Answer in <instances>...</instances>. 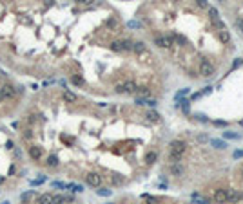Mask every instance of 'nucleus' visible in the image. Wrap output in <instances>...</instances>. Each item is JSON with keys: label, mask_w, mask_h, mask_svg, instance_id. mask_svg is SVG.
<instances>
[{"label": "nucleus", "mask_w": 243, "mask_h": 204, "mask_svg": "<svg viewBox=\"0 0 243 204\" xmlns=\"http://www.w3.org/2000/svg\"><path fill=\"white\" fill-rule=\"evenodd\" d=\"M136 88H138V85H136L134 81L118 83V85L114 87V90H116L118 94H136Z\"/></svg>", "instance_id": "obj_1"}, {"label": "nucleus", "mask_w": 243, "mask_h": 204, "mask_svg": "<svg viewBox=\"0 0 243 204\" xmlns=\"http://www.w3.org/2000/svg\"><path fill=\"white\" fill-rule=\"evenodd\" d=\"M214 65L209 61V60H202V63H200V74L202 76H205V78H209V76H212L214 74Z\"/></svg>", "instance_id": "obj_2"}, {"label": "nucleus", "mask_w": 243, "mask_h": 204, "mask_svg": "<svg viewBox=\"0 0 243 204\" xmlns=\"http://www.w3.org/2000/svg\"><path fill=\"white\" fill-rule=\"evenodd\" d=\"M85 183L89 184V186H93V188H100V184H102V175L91 172V173L85 175Z\"/></svg>", "instance_id": "obj_3"}, {"label": "nucleus", "mask_w": 243, "mask_h": 204, "mask_svg": "<svg viewBox=\"0 0 243 204\" xmlns=\"http://www.w3.org/2000/svg\"><path fill=\"white\" fill-rule=\"evenodd\" d=\"M185 150H187V143L182 141V139H174V141L171 143V152H172V154H180V155H182Z\"/></svg>", "instance_id": "obj_4"}, {"label": "nucleus", "mask_w": 243, "mask_h": 204, "mask_svg": "<svg viewBox=\"0 0 243 204\" xmlns=\"http://www.w3.org/2000/svg\"><path fill=\"white\" fill-rule=\"evenodd\" d=\"M154 43L162 49H169V47H172V38L171 36H156L154 38Z\"/></svg>", "instance_id": "obj_5"}, {"label": "nucleus", "mask_w": 243, "mask_h": 204, "mask_svg": "<svg viewBox=\"0 0 243 204\" xmlns=\"http://www.w3.org/2000/svg\"><path fill=\"white\" fill-rule=\"evenodd\" d=\"M214 200L218 204H227L229 202V190H216L214 192Z\"/></svg>", "instance_id": "obj_6"}, {"label": "nucleus", "mask_w": 243, "mask_h": 204, "mask_svg": "<svg viewBox=\"0 0 243 204\" xmlns=\"http://www.w3.org/2000/svg\"><path fill=\"white\" fill-rule=\"evenodd\" d=\"M27 152H29V157H31V159H35V161L42 159V155H44L40 146H29V148H27Z\"/></svg>", "instance_id": "obj_7"}, {"label": "nucleus", "mask_w": 243, "mask_h": 204, "mask_svg": "<svg viewBox=\"0 0 243 204\" xmlns=\"http://www.w3.org/2000/svg\"><path fill=\"white\" fill-rule=\"evenodd\" d=\"M0 90H2V94H4V98H15V87L13 85H9V83H6V85H2L0 87Z\"/></svg>", "instance_id": "obj_8"}, {"label": "nucleus", "mask_w": 243, "mask_h": 204, "mask_svg": "<svg viewBox=\"0 0 243 204\" xmlns=\"http://www.w3.org/2000/svg\"><path fill=\"white\" fill-rule=\"evenodd\" d=\"M145 49H147V45H145L143 42H132V51H134L136 54L145 53Z\"/></svg>", "instance_id": "obj_9"}, {"label": "nucleus", "mask_w": 243, "mask_h": 204, "mask_svg": "<svg viewBox=\"0 0 243 204\" xmlns=\"http://www.w3.org/2000/svg\"><path fill=\"white\" fill-rule=\"evenodd\" d=\"M36 204H53V195L51 193H44L36 199Z\"/></svg>", "instance_id": "obj_10"}, {"label": "nucleus", "mask_w": 243, "mask_h": 204, "mask_svg": "<svg viewBox=\"0 0 243 204\" xmlns=\"http://www.w3.org/2000/svg\"><path fill=\"white\" fill-rule=\"evenodd\" d=\"M191 199H192V200H194L196 204H211V200H209V199H205V197H202L200 193H196V192H194V193L191 195Z\"/></svg>", "instance_id": "obj_11"}, {"label": "nucleus", "mask_w": 243, "mask_h": 204, "mask_svg": "<svg viewBox=\"0 0 243 204\" xmlns=\"http://www.w3.org/2000/svg\"><path fill=\"white\" fill-rule=\"evenodd\" d=\"M46 166H49V168H56V166H58V157H56L55 154H51V155L47 157V161H46Z\"/></svg>", "instance_id": "obj_12"}, {"label": "nucleus", "mask_w": 243, "mask_h": 204, "mask_svg": "<svg viewBox=\"0 0 243 204\" xmlns=\"http://www.w3.org/2000/svg\"><path fill=\"white\" fill-rule=\"evenodd\" d=\"M64 99L67 101V103H75L78 98H76V94H75V92H71V90H64Z\"/></svg>", "instance_id": "obj_13"}, {"label": "nucleus", "mask_w": 243, "mask_h": 204, "mask_svg": "<svg viewBox=\"0 0 243 204\" xmlns=\"http://www.w3.org/2000/svg\"><path fill=\"white\" fill-rule=\"evenodd\" d=\"M171 173H172V175H176V177H180V175L183 173V166H182L180 163H174V165H172V168H171Z\"/></svg>", "instance_id": "obj_14"}, {"label": "nucleus", "mask_w": 243, "mask_h": 204, "mask_svg": "<svg viewBox=\"0 0 243 204\" xmlns=\"http://www.w3.org/2000/svg\"><path fill=\"white\" fill-rule=\"evenodd\" d=\"M145 118L149 119V121H152V123H156V121H160V114L156 110H149L147 114H145Z\"/></svg>", "instance_id": "obj_15"}, {"label": "nucleus", "mask_w": 243, "mask_h": 204, "mask_svg": "<svg viewBox=\"0 0 243 204\" xmlns=\"http://www.w3.org/2000/svg\"><path fill=\"white\" fill-rule=\"evenodd\" d=\"M209 143H211L214 148H219V150H222V148H227V143H225L223 139H209Z\"/></svg>", "instance_id": "obj_16"}, {"label": "nucleus", "mask_w": 243, "mask_h": 204, "mask_svg": "<svg viewBox=\"0 0 243 204\" xmlns=\"http://www.w3.org/2000/svg\"><path fill=\"white\" fill-rule=\"evenodd\" d=\"M156 159H158V154H156V152H149V154L145 155V163H147V165H154V163H156Z\"/></svg>", "instance_id": "obj_17"}, {"label": "nucleus", "mask_w": 243, "mask_h": 204, "mask_svg": "<svg viewBox=\"0 0 243 204\" xmlns=\"http://www.w3.org/2000/svg\"><path fill=\"white\" fill-rule=\"evenodd\" d=\"M176 107H182V110L185 112V114H189V108H191V107H189V99H183V98H182V99H178Z\"/></svg>", "instance_id": "obj_18"}, {"label": "nucleus", "mask_w": 243, "mask_h": 204, "mask_svg": "<svg viewBox=\"0 0 243 204\" xmlns=\"http://www.w3.org/2000/svg\"><path fill=\"white\" fill-rule=\"evenodd\" d=\"M218 36H219V40H222L223 43H229V42H230V34H229V31H227V29H222Z\"/></svg>", "instance_id": "obj_19"}, {"label": "nucleus", "mask_w": 243, "mask_h": 204, "mask_svg": "<svg viewBox=\"0 0 243 204\" xmlns=\"http://www.w3.org/2000/svg\"><path fill=\"white\" fill-rule=\"evenodd\" d=\"M120 43H122V53L132 51V42L131 40H120Z\"/></svg>", "instance_id": "obj_20"}, {"label": "nucleus", "mask_w": 243, "mask_h": 204, "mask_svg": "<svg viewBox=\"0 0 243 204\" xmlns=\"http://www.w3.org/2000/svg\"><path fill=\"white\" fill-rule=\"evenodd\" d=\"M111 183H113L114 186H120V184H123V177L118 175V173H114V175H111Z\"/></svg>", "instance_id": "obj_21"}, {"label": "nucleus", "mask_w": 243, "mask_h": 204, "mask_svg": "<svg viewBox=\"0 0 243 204\" xmlns=\"http://www.w3.org/2000/svg\"><path fill=\"white\" fill-rule=\"evenodd\" d=\"M207 9H209V18L211 20H218L219 18V13H218L216 7H207Z\"/></svg>", "instance_id": "obj_22"}, {"label": "nucleus", "mask_w": 243, "mask_h": 204, "mask_svg": "<svg viewBox=\"0 0 243 204\" xmlns=\"http://www.w3.org/2000/svg\"><path fill=\"white\" fill-rule=\"evenodd\" d=\"M241 200V195L238 192H229V202H238Z\"/></svg>", "instance_id": "obj_23"}, {"label": "nucleus", "mask_w": 243, "mask_h": 204, "mask_svg": "<svg viewBox=\"0 0 243 204\" xmlns=\"http://www.w3.org/2000/svg\"><path fill=\"white\" fill-rule=\"evenodd\" d=\"M136 92L140 94V98H145V96H149V94H151V90H149L147 87H138V88H136Z\"/></svg>", "instance_id": "obj_24"}, {"label": "nucleus", "mask_w": 243, "mask_h": 204, "mask_svg": "<svg viewBox=\"0 0 243 204\" xmlns=\"http://www.w3.org/2000/svg\"><path fill=\"white\" fill-rule=\"evenodd\" d=\"M105 26H107L109 29H116V27H118V18H109Z\"/></svg>", "instance_id": "obj_25"}, {"label": "nucleus", "mask_w": 243, "mask_h": 204, "mask_svg": "<svg viewBox=\"0 0 243 204\" xmlns=\"http://www.w3.org/2000/svg\"><path fill=\"white\" fill-rule=\"evenodd\" d=\"M169 161H171L172 165H174V163H180V161H182V155H180V154H172V152H171V154H169Z\"/></svg>", "instance_id": "obj_26"}, {"label": "nucleus", "mask_w": 243, "mask_h": 204, "mask_svg": "<svg viewBox=\"0 0 243 204\" xmlns=\"http://www.w3.org/2000/svg\"><path fill=\"white\" fill-rule=\"evenodd\" d=\"M111 51H114V53H122V43H120V40L111 42Z\"/></svg>", "instance_id": "obj_27"}, {"label": "nucleus", "mask_w": 243, "mask_h": 204, "mask_svg": "<svg viewBox=\"0 0 243 204\" xmlns=\"http://www.w3.org/2000/svg\"><path fill=\"white\" fill-rule=\"evenodd\" d=\"M171 38H172V40H174L176 43H180V45H185V43H187V40H185V36H180V34H172Z\"/></svg>", "instance_id": "obj_28"}, {"label": "nucleus", "mask_w": 243, "mask_h": 204, "mask_svg": "<svg viewBox=\"0 0 243 204\" xmlns=\"http://www.w3.org/2000/svg\"><path fill=\"white\" fill-rule=\"evenodd\" d=\"M187 94H189V88H182V90H178V92H176V96H174V98H176V101H178V99L185 98Z\"/></svg>", "instance_id": "obj_29"}, {"label": "nucleus", "mask_w": 243, "mask_h": 204, "mask_svg": "<svg viewBox=\"0 0 243 204\" xmlns=\"http://www.w3.org/2000/svg\"><path fill=\"white\" fill-rule=\"evenodd\" d=\"M223 137L225 139H239V134H236V132H223Z\"/></svg>", "instance_id": "obj_30"}, {"label": "nucleus", "mask_w": 243, "mask_h": 204, "mask_svg": "<svg viewBox=\"0 0 243 204\" xmlns=\"http://www.w3.org/2000/svg\"><path fill=\"white\" fill-rule=\"evenodd\" d=\"M96 193H98L100 197H109L113 192H111V190H107V188H100V190H96Z\"/></svg>", "instance_id": "obj_31"}, {"label": "nucleus", "mask_w": 243, "mask_h": 204, "mask_svg": "<svg viewBox=\"0 0 243 204\" xmlns=\"http://www.w3.org/2000/svg\"><path fill=\"white\" fill-rule=\"evenodd\" d=\"M212 26H214V27H216L218 31H222V29H225V26H223V22L219 20V18H218V20H212Z\"/></svg>", "instance_id": "obj_32"}, {"label": "nucleus", "mask_w": 243, "mask_h": 204, "mask_svg": "<svg viewBox=\"0 0 243 204\" xmlns=\"http://www.w3.org/2000/svg\"><path fill=\"white\" fill-rule=\"evenodd\" d=\"M71 83H75V85H83V78L82 76H71Z\"/></svg>", "instance_id": "obj_33"}, {"label": "nucleus", "mask_w": 243, "mask_h": 204, "mask_svg": "<svg viewBox=\"0 0 243 204\" xmlns=\"http://www.w3.org/2000/svg\"><path fill=\"white\" fill-rule=\"evenodd\" d=\"M62 202H65L64 195H53V204H62Z\"/></svg>", "instance_id": "obj_34"}, {"label": "nucleus", "mask_w": 243, "mask_h": 204, "mask_svg": "<svg viewBox=\"0 0 243 204\" xmlns=\"http://www.w3.org/2000/svg\"><path fill=\"white\" fill-rule=\"evenodd\" d=\"M127 26H129L131 29H140V27H142V24H140V22H138V20H131V22H129V24H127Z\"/></svg>", "instance_id": "obj_35"}, {"label": "nucleus", "mask_w": 243, "mask_h": 204, "mask_svg": "<svg viewBox=\"0 0 243 204\" xmlns=\"http://www.w3.org/2000/svg\"><path fill=\"white\" fill-rule=\"evenodd\" d=\"M31 197H33V192L29 190V192H26L24 195H22V202H24V204H26V202H29V200H31Z\"/></svg>", "instance_id": "obj_36"}, {"label": "nucleus", "mask_w": 243, "mask_h": 204, "mask_svg": "<svg viewBox=\"0 0 243 204\" xmlns=\"http://www.w3.org/2000/svg\"><path fill=\"white\" fill-rule=\"evenodd\" d=\"M196 141H200V143H205V141H209V135H205V134H200V135H196Z\"/></svg>", "instance_id": "obj_37"}, {"label": "nucleus", "mask_w": 243, "mask_h": 204, "mask_svg": "<svg viewBox=\"0 0 243 204\" xmlns=\"http://www.w3.org/2000/svg\"><path fill=\"white\" fill-rule=\"evenodd\" d=\"M194 118L198 119V121H202V123H207L209 119H207V116L205 114H194Z\"/></svg>", "instance_id": "obj_38"}, {"label": "nucleus", "mask_w": 243, "mask_h": 204, "mask_svg": "<svg viewBox=\"0 0 243 204\" xmlns=\"http://www.w3.org/2000/svg\"><path fill=\"white\" fill-rule=\"evenodd\" d=\"M196 4L200 6V7H203V9H205V7H209V2H207V0H196Z\"/></svg>", "instance_id": "obj_39"}, {"label": "nucleus", "mask_w": 243, "mask_h": 204, "mask_svg": "<svg viewBox=\"0 0 243 204\" xmlns=\"http://www.w3.org/2000/svg\"><path fill=\"white\" fill-rule=\"evenodd\" d=\"M67 188H71V190H73V192H82V190H83V188H82V186H80V184H69V186H67Z\"/></svg>", "instance_id": "obj_40"}, {"label": "nucleus", "mask_w": 243, "mask_h": 204, "mask_svg": "<svg viewBox=\"0 0 243 204\" xmlns=\"http://www.w3.org/2000/svg\"><path fill=\"white\" fill-rule=\"evenodd\" d=\"M236 27L243 33V18H238V20H236Z\"/></svg>", "instance_id": "obj_41"}, {"label": "nucleus", "mask_w": 243, "mask_h": 204, "mask_svg": "<svg viewBox=\"0 0 243 204\" xmlns=\"http://www.w3.org/2000/svg\"><path fill=\"white\" fill-rule=\"evenodd\" d=\"M212 125H214V126H227V121H219V119H216V121H212Z\"/></svg>", "instance_id": "obj_42"}, {"label": "nucleus", "mask_w": 243, "mask_h": 204, "mask_svg": "<svg viewBox=\"0 0 243 204\" xmlns=\"http://www.w3.org/2000/svg\"><path fill=\"white\" fill-rule=\"evenodd\" d=\"M232 155H234V159H241V157H243V150H236Z\"/></svg>", "instance_id": "obj_43"}, {"label": "nucleus", "mask_w": 243, "mask_h": 204, "mask_svg": "<svg viewBox=\"0 0 243 204\" xmlns=\"http://www.w3.org/2000/svg\"><path fill=\"white\" fill-rule=\"evenodd\" d=\"M241 63H243V60H241V58H238V60H234V63H232V69H236V67H239Z\"/></svg>", "instance_id": "obj_44"}, {"label": "nucleus", "mask_w": 243, "mask_h": 204, "mask_svg": "<svg viewBox=\"0 0 243 204\" xmlns=\"http://www.w3.org/2000/svg\"><path fill=\"white\" fill-rule=\"evenodd\" d=\"M212 92V87H205L203 90H202V96H205V94H211Z\"/></svg>", "instance_id": "obj_45"}, {"label": "nucleus", "mask_w": 243, "mask_h": 204, "mask_svg": "<svg viewBox=\"0 0 243 204\" xmlns=\"http://www.w3.org/2000/svg\"><path fill=\"white\" fill-rule=\"evenodd\" d=\"M147 105H149L151 108H154V107H156V99H147Z\"/></svg>", "instance_id": "obj_46"}, {"label": "nucleus", "mask_w": 243, "mask_h": 204, "mask_svg": "<svg viewBox=\"0 0 243 204\" xmlns=\"http://www.w3.org/2000/svg\"><path fill=\"white\" fill-rule=\"evenodd\" d=\"M24 137H26V139H31V137H33V132H31V130H26V134H24Z\"/></svg>", "instance_id": "obj_47"}, {"label": "nucleus", "mask_w": 243, "mask_h": 204, "mask_svg": "<svg viewBox=\"0 0 243 204\" xmlns=\"http://www.w3.org/2000/svg\"><path fill=\"white\" fill-rule=\"evenodd\" d=\"M76 2H80V4H85V6H87V4H93L95 0H76Z\"/></svg>", "instance_id": "obj_48"}, {"label": "nucleus", "mask_w": 243, "mask_h": 204, "mask_svg": "<svg viewBox=\"0 0 243 204\" xmlns=\"http://www.w3.org/2000/svg\"><path fill=\"white\" fill-rule=\"evenodd\" d=\"M198 98H202V92H196V94L191 96V99H198Z\"/></svg>", "instance_id": "obj_49"}, {"label": "nucleus", "mask_w": 243, "mask_h": 204, "mask_svg": "<svg viewBox=\"0 0 243 204\" xmlns=\"http://www.w3.org/2000/svg\"><path fill=\"white\" fill-rule=\"evenodd\" d=\"M44 2H46V6H53V4H55V0H44Z\"/></svg>", "instance_id": "obj_50"}, {"label": "nucleus", "mask_w": 243, "mask_h": 204, "mask_svg": "<svg viewBox=\"0 0 243 204\" xmlns=\"http://www.w3.org/2000/svg\"><path fill=\"white\" fill-rule=\"evenodd\" d=\"M27 123H31V125H33V123H35V118H33V116H29V118H27Z\"/></svg>", "instance_id": "obj_51"}, {"label": "nucleus", "mask_w": 243, "mask_h": 204, "mask_svg": "<svg viewBox=\"0 0 243 204\" xmlns=\"http://www.w3.org/2000/svg\"><path fill=\"white\" fill-rule=\"evenodd\" d=\"M239 195H241V199H243V193H239Z\"/></svg>", "instance_id": "obj_52"}, {"label": "nucleus", "mask_w": 243, "mask_h": 204, "mask_svg": "<svg viewBox=\"0 0 243 204\" xmlns=\"http://www.w3.org/2000/svg\"><path fill=\"white\" fill-rule=\"evenodd\" d=\"M241 175H243V168H241Z\"/></svg>", "instance_id": "obj_53"}, {"label": "nucleus", "mask_w": 243, "mask_h": 204, "mask_svg": "<svg viewBox=\"0 0 243 204\" xmlns=\"http://www.w3.org/2000/svg\"><path fill=\"white\" fill-rule=\"evenodd\" d=\"M174 2H178V0H174Z\"/></svg>", "instance_id": "obj_54"}]
</instances>
